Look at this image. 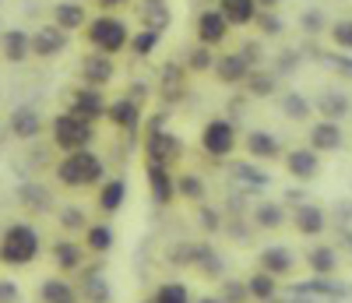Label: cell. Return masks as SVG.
Masks as SVG:
<instances>
[{
	"label": "cell",
	"instance_id": "1",
	"mask_svg": "<svg viewBox=\"0 0 352 303\" xmlns=\"http://www.w3.org/2000/svg\"><path fill=\"white\" fill-rule=\"evenodd\" d=\"M53 176L60 180V187H67V191H88V187H99L106 180V166L96 152L81 148V152H64V159L56 163Z\"/></svg>",
	"mask_w": 352,
	"mask_h": 303
},
{
	"label": "cell",
	"instance_id": "2",
	"mask_svg": "<svg viewBox=\"0 0 352 303\" xmlns=\"http://www.w3.org/2000/svg\"><path fill=\"white\" fill-rule=\"evenodd\" d=\"M39 254H43V240L36 226L11 222L0 233V264L4 268H28L39 261Z\"/></svg>",
	"mask_w": 352,
	"mask_h": 303
},
{
	"label": "cell",
	"instance_id": "3",
	"mask_svg": "<svg viewBox=\"0 0 352 303\" xmlns=\"http://www.w3.org/2000/svg\"><path fill=\"white\" fill-rule=\"evenodd\" d=\"M85 39H88V46H92L96 53L113 56V53L127 50L131 32H127V21L113 18V14H99V18H88L85 21Z\"/></svg>",
	"mask_w": 352,
	"mask_h": 303
},
{
	"label": "cell",
	"instance_id": "4",
	"mask_svg": "<svg viewBox=\"0 0 352 303\" xmlns=\"http://www.w3.org/2000/svg\"><path fill=\"white\" fill-rule=\"evenodd\" d=\"M50 134H53V145L60 152H81L96 141V124H88V120L64 109L60 116L50 120Z\"/></svg>",
	"mask_w": 352,
	"mask_h": 303
},
{
	"label": "cell",
	"instance_id": "5",
	"mask_svg": "<svg viewBox=\"0 0 352 303\" xmlns=\"http://www.w3.org/2000/svg\"><path fill=\"white\" fill-rule=\"evenodd\" d=\"M201 152L208 159H229L236 152V124L226 116H215L201 127Z\"/></svg>",
	"mask_w": 352,
	"mask_h": 303
},
{
	"label": "cell",
	"instance_id": "6",
	"mask_svg": "<svg viewBox=\"0 0 352 303\" xmlns=\"http://www.w3.org/2000/svg\"><path fill=\"white\" fill-rule=\"evenodd\" d=\"M184 152H187L184 141L176 138V134H169L166 127L144 134V156H148V163H162V166H169V163L180 159Z\"/></svg>",
	"mask_w": 352,
	"mask_h": 303
},
{
	"label": "cell",
	"instance_id": "7",
	"mask_svg": "<svg viewBox=\"0 0 352 303\" xmlns=\"http://www.w3.org/2000/svg\"><path fill=\"white\" fill-rule=\"evenodd\" d=\"M106 106H109V103H106V96H102V88H88V85L74 88L71 99H67V113L88 120V124L102 120V116H106Z\"/></svg>",
	"mask_w": 352,
	"mask_h": 303
},
{
	"label": "cell",
	"instance_id": "8",
	"mask_svg": "<svg viewBox=\"0 0 352 303\" xmlns=\"http://www.w3.org/2000/svg\"><path fill=\"white\" fill-rule=\"evenodd\" d=\"M50 258H53L56 275H74V271H81V268H85V258H88V251H85V244H81V240H71V236H64V240H56V244L50 247Z\"/></svg>",
	"mask_w": 352,
	"mask_h": 303
},
{
	"label": "cell",
	"instance_id": "9",
	"mask_svg": "<svg viewBox=\"0 0 352 303\" xmlns=\"http://www.w3.org/2000/svg\"><path fill=\"white\" fill-rule=\"evenodd\" d=\"M144 180H148V194L159 208L176 201V187H173V173L162 163H144Z\"/></svg>",
	"mask_w": 352,
	"mask_h": 303
},
{
	"label": "cell",
	"instance_id": "10",
	"mask_svg": "<svg viewBox=\"0 0 352 303\" xmlns=\"http://www.w3.org/2000/svg\"><path fill=\"white\" fill-rule=\"evenodd\" d=\"M226 39H229V21L222 18V11H219V8L201 11V18H197V43L208 46V50H215V46H222Z\"/></svg>",
	"mask_w": 352,
	"mask_h": 303
},
{
	"label": "cell",
	"instance_id": "11",
	"mask_svg": "<svg viewBox=\"0 0 352 303\" xmlns=\"http://www.w3.org/2000/svg\"><path fill=\"white\" fill-rule=\"evenodd\" d=\"M159 96L169 106L187 96V71L176 64V60H166V64L159 67Z\"/></svg>",
	"mask_w": 352,
	"mask_h": 303
},
{
	"label": "cell",
	"instance_id": "12",
	"mask_svg": "<svg viewBox=\"0 0 352 303\" xmlns=\"http://www.w3.org/2000/svg\"><path fill=\"white\" fill-rule=\"evenodd\" d=\"M113 74H116V64H113V56H106V53H96L92 50V53L81 60V81L88 88H106L113 81Z\"/></svg>",
	"mask_w": 352,
	"mask_h": 303
},
{
	"label": "cell",
	"instance_id": "13",
	"mask_svg": "<svg viewBox=\"0 0 352 303\" xmlns=\"http://www.w3.org/2000/svg\"><path fill=\"white\" fill-rule=\"evenodd\" d=\"M67 32L64 28H56V25H43L36 36H28V43H32V53L39 56V60H53V56H60L64 50H67Z\"/></svg>",
	"mask_w": 352,
	"mask_h": 303
},
{
	"label": "cell",
	"instance_id": "14",
	"mask_svg": "<svg viewBox=\"0 0 352 303\" xmlns=\"http://www.w3.org/2000/svg\"><path fill=\"white\" fill-rule=\"evenodd\" d=\"M292 226H296L300 236H320L328 226V216L324 208L314 205V201H300L296 208H292Z\"/></svg>",
	"mask_w": 352,
	"mask_h": 303
},
{
	"label": "cell",
	"instance_id": "15",
	"mask_svg": "<svg viewBox=\"0 0 352 303\" xmlns=\"http://www.w3.org/2000/svg\"><path fill=\"white\" fill-rule=\"evenodd\" d=\"M8 131H11L18 141H36V138L43 134V116H39V109H32V106H18V109H11V116H8Z\"/></svg>",
	"mask_w": 352,
	"mask_h": 303
},
{
	"label": "cell",
	"instance_id": "16",
	"mask_svg": "<svg viewBox=\"0 0 352 303\" xmlns=\"http://www.w3.org/2000/svg\"><path fill=\"white\" fill-rule=\"evenodd\" d=\"M257 268L268 271V275H275V279L282 282L285 275H292V271H296V258H292L289 247H264V251L257 254Z\"/></svg>",
	"mask_w": 352,
	"mask_h": 303
},
{
	"label": "cell",
	"instance_id": "17",
	"mask_svg": "<svg viewBox=\"0 0 352 303\" xmlns=\"http://www.w3.org/2000/svg\"><path fill=\"white\" fill-rule=\"evenodd\" d=\"M285 169H289V176H296V180H314L317 173H320V156L307 145V148H292V152H285Z\"/></svg>",
	"mask_w": 352,
	"mask_h": 303
},
{
	"label": "cell",
	"instance_id": "18",
	"mask_svg": "<svg viewBox=\"0 0 352 303\" xmlns=\"http://www.w3.org/2000/svg\"><path fill=\"white\" fill-rule=\"evenodd\" d=\"M127 201V180L124 176H109L99 184V198H96V208L102 211V216H116V211L124 208Z\"/></svg>",
	"mask_w": 352,
	"mask_h": 303
},
{
	"label": "cell",
	"instance_id": "19",
	"mask_svg": "<svg viewBox=\"0 0 352 303\" xmlns=\"http://www.w3.org/2000/svg\"><path fill=\"white\" fill-rule=\"evenodd\" d=\"M106 120H109L113 127H120V131H138L141 127V106L134 99L120 96V99H113L106 106Z\"/></svg>",
	"mask_w": 352,
	"mask_h": 303
},
{
	"label": "cell",
	"instance_id": "20",
	"mask_svg": "<svg viewBox=\"0 0 352 303\" xmlns=\"http://www.w3.org/2000/svg\"><path fill=\"white\" fill-rule=\"evenodd\" d=\"M243 148H247V156H250L254 163H275V159L282 156L278 138L268 134V131H250L247 141H243Z\"/></svg>",
	"mask_w": 352,
	"mask_h": 303
},
{
	"label": "cell",
	"instance_id": "21",
	"mask_svg": "<svg viewBox=\"0 0 352 303\" xmlns=\"http://www.w3.org/2000/svg\"><path fill=\"white\" fill-rule=\"evenodd\" d=\"M215 78L222 81V85H243L247 81V74L254 71L250 64H247V60L240 56V53H222L219 60H215Z\"/></svg>",
	"mask_w": 352,
	"mask_h": 303
},
{
	"label": "cell",
	"instance_id": "22",
	"mask_svg": "<svg viewBox=\"0 0 352 303\" xmlns=\"http://www.w3.org/2000/svg\"><path fill=\"white\" fill-rule=\"evenodd\" d=\"M345 145V134H342V127L335 124V120H320V124H314L310 127V148L317 152H338Z\"/></svg>",
	"mask_w": 352,
	"mask_h": 303
},
{
	"label": "cell",
	"instance_id": "23",
	"mask_svg": "<svg viewBox=\"0 0 352 303\" xmlns=\"http://www.w3.org/2000/svg\"><path fill=\"white\" fill-rule=\"evenodd\" d=\"M219 11L229 21V28H247L257 18V0H219Z\"/></svg>",
	"mask_w": 352,
	"mask_h": 303
},
{
	"label": "cell",
	"instance_id": "24",
	"mask_svg": "<svg viewBox=\"0 0 352 303\" xmlns=\"http://www.w3.org/2000/svg\"><path fill=\"white\" fill-rule=\"evenodd\" d=\"M85 21H88V11H85L81 0H60V4L53 8V25L64 28L67 36L74 32V28H85Z\"/></svg>",
	"mask_w": 352,
	"mask_h": 303
},
{
	"label": "cell",
	"instance_id": "25",
	"mask_svg": "<svg viewBox=\"0 0 352 303\" xmlns=\"http://www.w3.org/2000/svg\"><path fill=\"white\" fill-rule=\"evenodd\" d=\"M292 293H303V296H314V300H335V296H345L349 289L342 282H335L331 275H314L307 282H296Z\"/></svg>",
	"mask_w": 352,
	"mask_h": 303
},
{
	"label": "cell",
	"instance_id": "26",
	"mask_svg": "<svg viewBox=\"0 0 352 303\" xmlns=\"http://www.w3.org/2000/svg\"><path fill=\"white\" fill-rule=\"evenodd\" d=\"M0 50H4V60H11V64H21V60L32 56V43H28V32H21V28L0 32Z\"/></svg>",
	"mask_w": 352,
	"mask_h": 303
},
{
	"label": "cell",
	"instance_id": "27",
	"mask_svg": "<svg viewBox=\"0 0 352 303\" xmlns=\"http://www.w3.org/2000/svg\"><path fill=\"white\" fill-rule=\"evenodd\" d=\"M85 251L88 254H109L113 244H116V236H113V226L109 222H88L85 226Z\"/></svg>",
	"mask_w": 352,
	"mask_h": 303
},
{
	"label": "cell",
	"instance_id": "28",
	"mask_svg": "<svg viewBox=\"0 0 352 303\" xmlns=\"http://www.w3.org/2000/svg\"><path fill=\"white\" fill-rule=\"evenodd\" d=\"M247 282V296L254 300V303H272V300H278V279L275 275H268V271H254V275L250 279H243Z\"/></svg>",
	"mask_w": 352,
	"mask_h": 303
},
{
	"label": "cell",
	"instance_id": "29",
	"mask_svg": "<svg viewBox=\"0 0 352 303\" xmlns=\"http://www.w3.org/2000/svg\"><path fill=\"white\" fill-rule=\"evenodd\" d=\"M39 303H78V289H74L64 275L43 279V286H39Z\"/></svg>",
	"mask_w": 352,
	"mask_h": 303
},
{
	"label": "cell",
	"instance_id": "30",
	"mask_svg": "<svg viewBox=\"0 0 352 303\" xmlns=\"http://www.w3.org/2000/svg\"><path fill=\"white\" fill-rule=\"evenodd\" d=\"M307 268L314 271V275H335L338 271V251L328 247V244H317L307 251Z\"/></svg>",
	"mask_w": 352,
	"mask_h": 303
},
{
	"label": "cell",
	"instance_id": "31",
	"mask_svg": "<svg viewBox=\"0 0 352 303\" xmlns=\"http://www.w3.org/2000/svg\"><path fill=\"white\" fill-rule=\"evenodd\" d=\"M250 219H254L257 229H278L285 222V205H278V201H257L250 208Z\"/></svg>",
	"mask_w": 352,
	"mask_h": 303
},
{
	"label": "cell",
	"instance_id": "32",
	"mask_svg": "<svg viewBox=\"0 0 352 303\" xmlns=\"http://www.w3.org/2000/svg\"><path fill=\"white\" fill-rule=\"evenodd\" d=\"M173 187H176V198H184L190 205H201L204 194H208V187H204V180L197 173H176L173 176Z\"/></svg>",
	"mask_w": 352,
	"mask_h": 303
},
{
	"label": "cell",
	"instance_id": "33",
	"mask_svg": "<svg viewBox=\"0 0 352 303\" xmlns=\"http://www.w3.org/2000/svg\"><path fill=\"white\" fill-rule=\"evenodd\" d=\"M190 268H197L204 279H222V258H219V251H212L208 244H197L194 247V264Z\"/></svg>",
	"mask_w": 352,
	"mask_h": 303
},
{
	"label": "cell",
	"instance_id": "34",
	"mask_svg": "<svg viewBox=\"0 0 352 303\" xmlns=\"http://www.w3.org/2000/svg\"><path fill=\"white\" fill-rule=\"evenodd\" d=\"M18 201H21L28 211H50V208H53V198H50V191H46L43 184H32V180L18 187Z\"/></svg>",
	"mask_w": 352,
	"mask_h": 303
},
{
	"label": "cell",
	"instance_id": "35",
	"mask_svg": "<svg viewBox=\"0 0 352 303\" xmlns=\"http://www.w3.org/2000/svg\"><path fill=\"white\" fill-rule=\"evenodd\" d=\"M349 109H352V103H349V96H342V92H324V96L317 99L320 120H335V124H338V120H342Z\"/></svg>",
	"mask_w": 352,
	"mask_h": 303
},
{
	"label": "cell",
	"instance_id": "36",
	"mask_svg": "<svg viewBox=\"0 0 352 303\" xmlns=\"http://www.w3.org/2000/svg\"><path fill=\"white\" fill-rule=\"evenodd\" d=\"M148 300H152V303H194L187 282H159Z\"/></svg>",
	"mask_w": 352,
	"mask_h": 303
},
{
	"label": "cell",
	"instance_id": "37",
	"mask_svg": "<svg viewBox=\"0 0 352 303\" xmlns=\"http://www.w3.org/2000/svg\"><path fill=\"white\" fill-rule=\"evenodd\" d=\"M247 92L254 96V99H264V96H272L275 92V74H268L264 67H254L250 74H247Z\"/></svg>",
	"mask_w": 352,
	"mask_h": 303
},
{
	"label": "cell",
	"instance_id": "38",
	"mask_svg": "<svg viewBox=\"0 0 352 303\" xmlns=\"http://www.w3.org/2000/svg\"><path fill=\"white\" fill-rule=\"evenodd\" d=\"M159 43H162V32H155V28H141L138 36H131V50H134V56H152L155 50H159Z\"/></svg>",
	"mask_w": 352,
	"mask_h": 303
},
{
	"label": "cell",
	"instance_id": "39",
	"mask_svg": "<svg viewBox=\"0 0 352 303\" xmlns=\"http://www.w3.org/2000/svg\"><path fill=\"white\" fill-rule=\"evenodd\" d=\"M232 176H236L240 184L254 187V191H261V187H268V184H272V176L264 173V169H257V166H250V163H240L236 169H232Z\"/></svg>",
	"mask_w": 352,
	"mask_h": 303
},
{
	"label": "cell",
	"instance_id": "40",
	"mask_svg": "<svg viewBox=\"0 0 352 303\" xmlns=\"http://www.w3.org/2000/svg\"><path fill=\"white\" fill-rule=\"evenodd\" d=\"M56 222H60V229L64 233H85V226H88V219H85V211L78 208V205H67V208H60V216H56Z\"/></svg>",
	"mask_w": 352,
	"mask_h": 303
},
{
	"label": "cell",
	"instance_id": "41",
	"mask_svg": "<svg viewBox=\"0 0 352 303\" xmlns=\"http://www.w3.org/2000/svg\"><path fill=\"white\" fill-rule=\"evenodd\" d=\"M144 28H155V32H166L169 28V8L162 0H148V8H144Z\"/></svg>",
	"mask_w": 352,
	"mask_h": 303
},
{
	"label": "cell",
	"instance_id": "42",
	"mask_svg": "<svg viewBox=\"0 0 352 303\" xmlns=\"http://www.w3.org/2000/svg\"><path fill=\"white\" fill-rule=\"evenodd\" d=\"M328 39L335 43L338 53H352V18H342L328 28Z\"/></svg>",
	"mask_w": 352,
	"mask_h": 303
},
{
	"label": "cell",
	"instance_id": "43",
	"mask_svg": "<svg viewBox=\"0 0 352 303\" xmlns=\"http://www.w3.org/2000/svg\"><path fill=\"white\" fill-rule=\"evenodd\" d=\"M212 67H215V56H212V50L197 43V46L187 53V71H194V74H204V71H212Z\"/></svg>",
	"mask_w": 352,
	"mask_h": 303
},
{
	"label": "cell",
	"instance_id": "44",
	"mask_svg": "<svg viewBox=\"0 0 352 303\" xmlns=\"http://www.w3.org/2000/svg\"><path fill=\"white\" fill-rule=\"evenodd\" d=\"M282 109H285V116H292V120H307V116L314 113V106H310L300 92H285V96H282Z\"/></svg>",
	"mask_w": 352,
	"mask_h": 303
},
{
	"label": "cell",
	"instance_id": "45",
	"mask_svg": "<svg viewBox=\"0 0 352 303\" xmlns=\"http://www.w3.org/2000/svg\"><path fill=\"white\" fill-rule=\"evenodd\" d=\"M219 300H222V303H250L247 282H243V279H226L222 289H219Z\"/></svg>",
	"mask_w": 352,
	"mask_h": 303
},
{
	"label": "cell",
	"instance_id": "46",
	"mask_svg": "<svg viewBox=\"0 0 352 303\" xmlns=\"http://www.w3.org/2000/svg\"><path fill=\"white\" fill-rule=\"evenodd\" d=\"M85 296L92 300V303H106V300H109V286H106V279L96 275V271H88V275H85Z\"/></svg>",
	"mask_w": 352,
	"mask_h": 303
},
{
	"label": "cell",
	"instance_id": "47",
	"mask_svg": "<svg viewBox=\"0 0 352 303\" xmlns=\"http://www.w3.org/2000/svg\"><path fill=\"white\" fill-rule=\"evenodd\" d=\"M254 25L261 28L264 36H282V32H285V21H282V18H278L275 11H257Z\"/></svg>",
	"mask_w": 352,
	"mask_h": 303
},
{
	"label": "cell",
	"instance_id": "48",
	"mask_svg": "<svg viewBox=\"0 0 352 303\" xmlns=\"http://www.w3.org/2000/svg\"><path fill=\"white\" fill-rule=\"evenodd\" d=\"M197 222H201L204 233H219V229H222V216H219L212 205H204V201H201V208H197Z\"/></svg>",
	"mask_w": 352,
	"mask_h": 303
},
{
	"label": "cell",
	"instance_id": "49",
	"mask_svg": "<svg viewBox=\"0 0 352 303\" xmlns=\"http://www.w3.org/2000/svg\"><path fill=\"white\" fill-rule=\"evenodd\" d=\"M300 25H303V32H310V36H320V32H324V14H320V11H303L300 14Z\"/></svg>",
	"mask_w": 352,
	"mask_h": 303
},
{
	"label": "cell",
	"instance_id": "50",
	"mask_svg": "<svg viewBox=\"0 0 352 303\" xmlns=\"http://www.w3.org/2000/svg\"><path fill=\"white\" fill-rule=\"evenodd\" d=\"M236 53H240V56L247 60V64H250V67H261V64H264V50H261V43H257V39H250V43H243V46H240Z\"/></svg>",
	"mask_w": 352,
	"mask_h": 303
},
{
	"label": "cell",
	"instance_id": "51",
	"mask_svg": "<svg viewBox=\"0 0 352 303\" xmlns=\"http://www.w3.org/2000/svg\"><path fill=\"white\" fill-rule=\"evenodd\" d=\"M194 247H197V244H176V247L169 251V261H173V264H194Z\"/></svg>",
	"mask_w": 352,
	"mask_h": 303
},
{
	"label": "cell",
	"instance_id": "52",
	"mask_svg": "<svg viewBox=\"0 0 352 303\" xmlns=\"http://www.w3.org/2000/svg\"><path fill=\"white\" fill-rule=\"evenodd\" d=\"M18 300H21V289H18V282L0 279V303H18Z\"/></svg>",
	"mask_w": 352,
	"mask_h": 303
},
{
	"label": "cell",
	"instance_id": "53",
	"mask_svg": "<svg viewBox=\"0 0 352 303\" xmlns=\"http://www.w3.org/2000/svg\"><path fill=\"white\" fill-rule=\"evenodd\" d=\"M324 60H331V64H338V71L342 74H352V53H324Z\"/></svg>",
	"mask_w": 352,
	"mask_h": 303
},
{
	"label": "cell",
	"instance_id": "54",
	"mask_svg": "<svg viewBox=\"0 0 352 303\" xmlns=\"http://www.w3.org/2000/svg\"><path fill=\"white\" fill-rule=\"evenodd\" d=\"M124 96H127V99H134V103L141 106V103H144V96H148V85H141V81H134V85L127 88Z\"/></svg>",
	"mask_w": 352,
	"mask_h": 303
},
{
	"label": "cell",
	"instance_id": "55",
	"mask_svg": "<svg viewBox=\"0 0 352 303\" xmlns=\"http://www.w3.org/2000/svg\"><path fill=\"white\" fill-rule=\"evenodd\" d=\"M278 4H282V0H257V8H261V11H275Z\"/></svg>",
	"mask_w": 352,
	"mask_h": 303
},
{
	"label": "cell",
	"instance_id": "56",
	"mask_svg": "<svg viewBox=\"0 0 352 303\" xmlns=\"http://www.w3.org/2000/svg\"><path fill=\"white\" fill-rule=\"evenodd\" d=\"M194 303H222V300H219V293H208V296H201V300H194Z\"/></svg>",
	"mask_w": 352,
	"mask_h": 303
},
{
	"label": "cell",
	"instance_id": "57",
	"mask_svg": "<svg viewBox=\"0 0 352 303\" xmlns=\"http://www.w3.org/2000/svg\"><path fill=\"white\" fill-rule=\"evenodd\" d=\"M120 4H127V0H99V8H120Z\"/></svg>",
	"mask_w": 352,
	"mask_h": 303
},
{
	"label": "cell",
	"instance_id": "58",
	"mask_svg": "<svg viewBox=\"0 0 352 303\" xmlns=\"http://www.w3.org/2000/svg\"><path fill=\"white\" fill-rule=\"evenodd\" d=\"M144 303H152V300H144Z\"/></svg>",
	"mask_w": 352,
	"mask_h": 303
},
{
	"label": "cell",
	"instance_id": "59",
	"mask_svg": "<svg viewBox=\"0 0 352 303\" xmlns=\"http://www.w3.org/2000/svg\"><path fill=\"white\" fill-rule=\"evenodd\" d=\"M272 303H275V300H272Z\"/></svg>",
	"mask_w": 352,
	"mask_h": 303
}]
</instances>
